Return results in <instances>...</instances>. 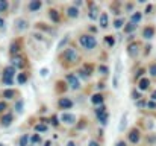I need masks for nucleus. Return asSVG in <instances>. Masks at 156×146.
Segmentation results:
<instances>
[{
  "mask_svg": "<svg viewBox=\"0 0 156 146\" xmlns=\"http://www.w3.org/2000/svg\"><path fill=\"white\" fill-rule=\"evenodd\" d=\"M79 43L80 46L87 50H93V49L97 46V40L94 35H80L79 37Z\"/></svg>",
  "mask_w": 156,
  "mask_h": 146,
  "instance_id": "f257e3e1",
  "label": "nucleus"
},
{
  "mask_svg": "<svg viewBox=\"0 0 156 146\" xmlns=\"http://www.w3.org/2000/svg\"><path fill=\"white\" fill-rule=\"evenodd\" d=\"M15 73H17V70H15V67L14 66H8V67H5L3 69V84H6V85H12V78L15 76Z\"/></svg>",
  "mask_w": 156,
  "mask_h": 146,
  "instance_id": "f03ea898",
  "label": "nucleus"
},
{
  "mask_svg": "<svg viewBox=\"0 0 156 146\" xmlns=\"http://www.w3.org/2000/svg\"><path fill=\"white\" fill-rule=\"evenodd\" d=\"M62 59H65L68 64H74V62H77V59H79V53L76 52V49L68 47V49L64 50V53H62Z\"/></svg>",
  "mask_w": 156,
  "mask_h": 146,
  "instance_id": "7ed1b4c3",
  "label": "nucleus"
},
{
  "mask_svg": "<svg viewBox=\"0 0 156 146\" xmlns=\"http://www.w3.org/2000/svg\"><path fill=\"white\" fill-rule=\"evenodd\" d=\"M96 114H97V119L100 120L102 125H106V123H108V113H106V107H105V105H100V107L96 110Z\"/></svg>",
  "mask_w": 156,
  "mask_h": 146,
  "instance_id": "20e7f679",
  "label": "nucleus"
},
{
  "mask_svg": "<svg viewBox=\"0 0 156 146\" xmlns=\"http://www.w3.org/2000/svg\"><path fill=\"white\" fill-rule=\"evenodd\" d=\"M67 82H68V85H70L73 90H79V88H80V81H79V78H77L76 75H73V73L67 75Z\"/></svg>",
  "mask_w": 156,
  "mask_h": 146,
  "instance_id": "39448f33",
  "label": "nucleus"
},
{
  "mask_svg": "<svg viewBox=\"0 0 156 146\" xmlns=\"http://www.w3.org/2000/svg\"><path fill=\"white\" fill-rule=\"evenodd\" d=\"M61 122H64L65 125H73L76 122V116L71 113H62L61 114Z\"/></svg>",
  "mask_w": 156,
  "mask_h": 146,
  "instance_id": "423d86ee",
  "label": "nucleus"
},
{
  "mask_svg": "<svg viewBox=\"0 0 156 146\" xmlns=\"http://www.w3.org/2000/svg\"><path fill=\"white\" fill-rule=\"evenodd\" d=\"M120 75H121V61L117 59V64H115V73H114V87L118 88V79H120Z\"/></svg>",
  "mask_w": 156,
  "mask_h": 146,
  "instance_id": "0eeeda50",
  "label": "nucleus"
},
{
  "mask_svg": "<svg viewBox=\"0 0 156 146\" xmlns=\"http://www.w3.org/2000/svg\"><path fill=\"white\" fill-rule=\"evenodd\" d=\"M14 26H15L17 31H26L27 26H29V23H27V20H24V18H18V20H15Z\"/></svg>",
  "mask_w": 156,
  "mask_h": 146,
  "instance_id": "6e6552de",
  "label": "nucleus"
},
{
  "mask_svg": "<svg viewBox=\"0 0 156 146\" xmlns=\"http://www.w3.org/2000/svg\"><path fill=\"white\" fill-rule=\"evenodd\" d=\"M59 107H61L62 110H70V108L73 107V100L68 99V97H61V99H59Z\"/></svg>",
  "mask_w": 156,
  "mask_h": 146,
  "instance_id": "1a4fd4ad",
  "label": "nucleus"
},
{
  "mask_svg": "<svg viewBox=\"0 0 156 146\" xmlns=\"http://www.w3.org/2000/svg\"><path fill=\"white\" fill-rule=\"evenodd\" d=\"M140 131L138 129H132L130 133H129V142L130 143H133V145H136L138 142H140Z\"/></svg>",
  "mask_w": 156,
  "mask_h": 146,
  "instance_id": "9d476101",
  "label": "nucleus"
},
{
  "mask_svg": "<svg viewBox=\"0 0 156 146\" xmlns=\"http://www.w3.org/2000/svg\"><path fill=\"white\" fill-rule=\"evenodd\" d=\"M99 21H100V28L106 29L109 26V17H108V12H102L100 17H99Z\"/></svg>",
  "mask_w": 156,
  "mask_h": 146,
  "instance_id": "9b49d317",
  "label": "nucleus"
},
{
  "mask_svg": "<svg viewBox=\"0 0 156 146\" xmlns=\"http://www.w3.org/2000/svg\"><path fill=\"white\" fill-rule=\"evenodd\" d=\"M41 6H43L41 0H32V2H29V5H27V8H29V11H30V12H35V11H38Z\"/></svg>",
  "mask_w": 156,
  "mask_h": 146,
  "instance_id": "f8f14e48",
  "label": "nucleus"
},
{
  "mask_svg": "<svg viewBox=\"0 0 156 146\" xmlns=\"http://www.w3.org/2000/svg\"><path fill=\"white\" fill-rule=\"evenodd\" d=\"M143 37H144L146 40H150V38H153V37H155V28H152V26H147V28H144V31H143Z\"/></svg>",
  "mask_w": 156,
  "mask_h": 146,
  "instance_id": "ddd939ff",
  "label": "nucleus"
},
{
  "mask_svg": "<svg viewBox=\"0 0 156 146\" xmlns=\"http://www.w3.org/2000/svg\"><path fill=\"white\" fill-rule=\"evenodd\" d=\"M12 120H14L12 113H6V114H3V117H2V125H3V126H9V125L12 123Z\"/></svg>",
  "mask_w": 156,
  "mask_h": 146,
  "instance_id": "4468645a",
  "label": "nucleus"
},
{
  "mask_svg": "<svg viewBox=\"0 0 156 146\" xmlns=\"http://www.w3.org/2000/svg\"><path fill=\"white\" fill-rule=\"evenodd\" d=\"M149 85H150V81H149L147 78H141V79L138 81V88H140V90H143V92H144V90H147V88H149Z\"/></svg>",
  "mask_w": 156,
  "mask_h": 146,
  "instance_id": "2eb2a0df",
  "label": "nucleus"
},
{
  "mask_svg": "<svg viewBox=\"0 0 156 146\" xmlns=\"http://www.w3.org/2000/svg\"><path fill=\"white\" fill-rule=\"evenodd\" d=\"M103 100H105V97L102 93H97V95H94V96L91 97V102L94 105H103Z\"/></svg>",
  "mask_w": 156,
  "mask_h": 146,
  "instance_id": "dca6fc26",
  "label": "nucleus"
},
{
  "mask_svg": "<svg viewBox=\"0 0 156 146\" xmlns=\"http://www.w3.org/2000/svg\"><path fill=\"white\" fill-rule=\"evenodd\" d=\"M67 15H68L70 18H76V17L79 15V9H77L76 6H70V8L67 9Z\"/></svg>",
  "mask_w": 156,
  "mask_h": 146,
  "instance_id": "f3484780",
  "label": "nucleus"
},
{
  "mask_svg": "<svg viewBox=\"0 0 156 146\" xmlns=\"http://www.w3.org/2000/svg\"><path fill=\"white\" fill-rule=\"evenodd\" d=\"M141 18H143V14L141 12H133L132 15H130V23H133V24H138L140 21H141Z\"/></svg>",
  "mask_w": 156,
  "mask_h": 146,
  "instance_id": "a211bd4d",
  "label": "nucleus"
},
{
  "mask_svg": "<svg viewBox=\"0 0 156 146\" xmlns=\"http://www.w3.org/2000/svg\"><path fill=\"white\" fill-rule=\"evenodd\" d=\"M127 53H129L130 56H136V53H138V44H136V43L129 44V47H127Z\"/></svg>",
  "mask_w": 156,
  "mask_h": 146,
  "instance_id": "6ab92c4d",
  "label": "nucleus"
},
{
  "mask_svg": "<svg viewBox=\"0 0 156 146\" xmlns=\"http://www.w3.org/2000/svg\"><path fill=\"white\" fill-rule=\"evenodd\" d=\"M126 122H127V114L124 113V114L121 116V119H120V125H118V131H120V133L124 131V128H126Z\"/></svg>",
  "mask_w": 156,
  "mask_h": 146,
  "instance_id": "aec40b11",
  "label": "nucleus"
},
{
  "mask_svg": "<svg viewBox=\"0 0 156 146\" xmlns=\"http://www.w3.org/2000/svg\"><path fill=\"white\" fill-rule=\"evenodd\" d=\"M49 17H50V20H52L53 23H58L59 21V12L56 9H50L49 11Z\"/></svg>",
  "mask_w": 156,
  "mask_h": 146,
  "instance_id": "412c9836",
  "label": "nucleus"
},
{
  "mask_svg": "<svg viewBox=\"0 0 156 146\" xmlns=\"http://www.w3.org/2000/svg\"><path fill=\"white\" fill-rule=\"evenodd\" d=\"M29 142H30V137H29L27 134H23V136L20 137L18 145H20V146H27V145H29Z\"/></svg>",
  "mask_w": 156,
  "mask_h": 146,
  "instance_id": "4be33fe9",
  "label": "nucleus"
},
{
  "mask_svg": "<svg viewBox=\"0 0 156 146\" xmlns=\"http://www.w3.org/2000/svg\"><path fill=\"white\" fill-rule=\"evenodd\" d=\"M97 17H99V15H97V6L91 3V11H90V18H91V20H96Z\"/></svg>",
  "mask_w": 156,
  "mask_h": 146,
  "instance_id": "5701e85b",
  "label": "nucleus"
},
{
  "mask_svg": "<svg viewBox=\"0 0 156 146\" xmlns=\"http://www.w3.org/2000/svg\"><path fill=\"white\" fill-rule=\"evenodd\" d=\"M17 81H18V84H26V81H27V75L26 73H18V76H17Z\"/></svg>",
  "mask_w": 156,
  "mask_h": 146,
  "instance_id": "b1692460",
  "label": "nucleus"
},
{
  "mask_svg": "<svg viewBox=\"0 0 156 146\" xmlns=\"http://www.w3.org/2000/svg\"><path fill=\"white\" fill-rule=\"evenodd\" d=\"M35 131L37 133H46L47 131V125L46 123H38V125H35Z\"/></svg>",
  "mask_w": 156,
  "mask_h": 146,
  "instance_id": "393cba45",
  "label": "nucleus"
},
{
  "mask_svg": "<svg viewBox=\"0 0 156 146\" xmlns=\"http://www.w3.org/2000/svg\"><path fill=\"white\" fill-rule=\"evenodd\" d=\"M135 29H136V24H133V23H127V24L124 26V32H127V34L133 32Z\"/></svg>",
  "mask_w": 156,
  "mask_h": 146,
  "instance_id": "a878e982",
  "label": "nucleus"
},
{
  "mask_svg": "<svg viewBox=\"0 0 156 146\" xmlns=\"http://www.w3.org/2000/svg\"><path fill=\"white\" fill-rule=\"evenodd\" d=\"M105 41L108 43L109 47H114V44H115V38H114L112 35H106V37H105Z\"/></svg>",
  "mask_w": 156,
  "mask_h": 146,
  "instance_id": "bb28decb",
  "label": "nucleus"
},
{
  "mask_svg": "<svg viewBox=\"0 0 156 146\" xmlns=\"http://www.w3.org/2000/svg\"><path fill=\"white\" fill-rule=\"evenodd\" d=\"M3 97L5 99H12V97H15V92L14 90H5L3 92Z\"/></svg>",
  "mask_w": 156,
  "mask_h": 146,
  "instance_id": "cd10ccee",
  "label": "nucleus"
},
{
  "mask_svg": "<svg viewBox=\"0 0 156 146\" xmlns=\"http://www.w3.org/2000/svg\"><path fill=\"white\" fill-rule=\"evenodd\" d=\"M9 8V3L6 0H0V12H5Z\"/></svg>",
  "mask_w": 156,
  "mask_h": 146,
  "instance_id": "c85d7f7f",
  "label": "nucleus"
},
{
  "mask_svg": "<svg viewBox=\"0 0 156 146\" xmlns=\"http://www.w3.org/2000/svg\"><path fill=\"white\" fill-rule=\"evenodd\" d=\"M20 52V44L18 43H12L11 44V53L14 55V53H18Z\"/></svg>",
  "mask_w": 156,
  "mask_h": 146,
  "instance_id": "c756f323",
  "label": "nucleus"
},
{
  "mask_svg": "<svg viewBox=\"0 0 156 146\" xmlns=\"http://www.w3.org/2000/svg\"><path fill=\"white\" fill-rule=\"evenodd\" d=\"M123 24H124V20H123V18H117V20L114 21V28H117V29L123 28Z\"/></svg>",
  "mask_w": 156,
  "mask_h": 146,
  "instance_id": "7c9ffc66",
  "label": "nucleus"
},
{
  "mask_svg": "<svg viewBox=\"0 0 156 146\" xmlns=\"http://www.w3.org/2000/svg\"><path fill=\"white\" fill-rule=\"evenodd\" d=\"M12 66L17 69V67H23L24 64L21 62V59H20V58H14V59H12Z\"/></svg>",
  "mask_w": 156,
  "mask_h": 146,
  "instance_id": "2f4dec72",
  "label": "nucleus"
},
{
  "mask_svg": "<svg viewBox=\"0 0 156 146\" xmlns=\"http://www.w3.org/2000/svg\"><path fill=\"white\" fill-rule=\"evenodd\" d=\"M30 142H32L34 145H35V143H40V142H41V136H40V134H34V136L30 137Z\"/></svg>",
  "mask_w": 156,
  "mask_h": 146,
  "instance_id": "473e14b6",
  "label": "nucleus"
},
{
  "mask_svg": "<svg viewBox=\"0 0 156 146\" xmlns=\"http://www.w3.org/2000/svg\"><path fill=\"white\" fill-rule=\"evenodd\" d=\"M132 99L133 100H141V93L136 90H132Z\"/></svg>",
  "mask_w": 156,
  "mask_h": 146,
  "instance_id": "72a5a7b5",
  "label": "nucleus"
},
{
  "mask_svg": "<svg viewBox=\"0 0 156 146\" xmlns=\"http://www.w3.org/2000/svg\"><path fill=\"white\" fill-rule=\"evenodd\" d=\"M15 110H17V113H23V100H18L15 103Z\"/></svg>",
  "mask_w": 156,
  "mask_h": 146,
  "instance_id": "f704fd0d",
  "label": "nucleus"
},
{
  "mask_svg": "<svg viewBox=\"0 0 156 146\" xmlns=\"http://www.w3.org/2000/svg\"><path fill=\"white\" fill-rule=\"evenodd\" d=\"M99 72H100L102 75H108V73H109V69H108L106 66H99Z\"/></svg>",
  "mask_w": 156,
  "mask_h": 146,
  "instance_id": "c9c22d12",
  "label": "nucleus"
},
{
  "mask_svg": "<svg viewBox=\"0 0 156 146\" xmlns=\"http://www.w3.org/2000/svg\"><path fill=\"white\" fill-rule=\"evenodd\" d=\"M149 73H150L152 76H155V78H156V64H152V66H150V69H149Z\"/></svg>",
  "mask_w": 156,
  "mask_h": 146,
  "instance_id": "e433bc0d",
  "label": "nucleus"
},
{
  "mask_svg": "<svg viewBox=\"0 0 156 146\" xmlns=\"http://www.w3.org/2000/svg\"><path fill=\"white\" fill-rule=\"evenodd\" d=\"M50 123H52L53 126H58V125H59V122H58V117H56V116H52V119H50Z\"/></svg>",
  "mask_w": 156,
  "mask_h": 146,
  "instance_id": "4c0bfd02",
  "label": "nucleus"
},
{
  "mask_svg": "<svg viewBox=\"0 0 156 146\" xmlns=\"http://www.w3.org/2000/svg\"><path fill=\"white\" fill-rule=\"evenodd\" d=\"M67 41H68V37H65L64 40H61V41H59V44H58V49H62V46H64Z\"/></svg>",
  "mask_w": 156,
  "mask_h": 146,
  "instance_id": "58836bf2",
  "label": "nucleus"
},
{
  "mask_svg": "<svg viewBox=\"0 0 156 146\" xmlns=\"http://www.w3.org/2000/svg\"><path fill=\"white\" fill-rule=\"evenodd\" d=\"M143 75H144V69H140V70H138V73H136V76H135V78H136V79H138V81H140V79H141V76H143Z\"/></svg>",
  "mask_w": 156,
  "mask_h": 146,
  "instance_id": "ea45409f",
  "label": "nucleus"
},
{
  "mask_svg": "<svg viewBox=\"0 0 156 146\" xmlns=\"http://www.w3.org/2000/svg\"><path fill=\"white\" fill-rule=\"evenodd\" d=\"M147 108H156L155 100H149V102H147Z\"/></svg>",
  "mask_w": 156,
  "mask_h": 146,
  "instance_id": "a19ab883",
  "label": "nucleus"
},
{
  "mask_svg": "<svg viewBox=\"0 0 156 146\" xmlns=\"http://www.w3.org/2000/svg\"><path fill=\"white\" fill-rule=\"evenodd\" d=\"M47 73H49V70H47V69H41V76H43V78H46V76H47Z\"/></svg>",
  "mask_w": 156,
  "mask_h": 146,
  "instance_id": "79ce46f5",
  "label": "nucleus"
},
{
  "mask_svg": "<svg viewBox=\"0 0 156 146\" xmlns=\"http://www.w3.org/2000/svg\"><path fill=\"white\" fill-rule=\"evenodd\" d=\"M85 70L88 72V75H91V72H93V67H91V66H85Z\"/></svg>",
  "mask_w": 156,
  "mask_h": 146,
  "instance_id": "37998d69",
  "label": "nucleus"
},
{
  "mask_svg": "<svg viewBox=\"0 0 156 146\" xmlns=\"http://www.w3.org/2000/svg\"><path fill=\"white\" fill-rule=\"evenodd\" d=\"M3 110H6V103H5V102H0V113H2Z\"/></svg>",
  "mask_w": 156,
  "mask_h": 146,
  "instance_id": "c03bdc74",
  "label": "nucleus"
},
{
  "mask_svg": "<svg viewBox=\"0 0 156 146\" xmlns=\"http://www.w3.org/2000/svg\"><path fill=\"white\" fill-rule=\"evenodd\" d=\"M115 146H127V145H126V142H124V140H120V142H117V145Z\"/></svg>",
  "mask_w": 156,
  "mask_h": 146,
  "instance_id": "a18cd8bd",
  "label": "nucleus"
},
{
  "mask_svg": "<svg viewBox=\"0 0 156 146\" xmlns=\"http://www.w3.org/2000/svg\"><path fill=\"white\" fill-rule=\"evenodd\" d=\"M152 9H153V6H152V5H149V6L146 8V14H150V11H152Z\"/></svg>",
  "mask_w": 156,
  "mask_h": 146,
  "instance_id": "49530a36",
  "label": "nucleus"
},
{
  "mask_svg": "<svg viewBox=\"0 0 156 146\" xmlns=\"http://www.w3.org/2000/svg\"><path fill=\"white\" fill-rule=\"evenodd\" d=\"M88 146H100V145H99V143H97L96 140H91V142H90V145H88Z\"/></svg>",
  "mask_w": 156,
  "mask_h": 146,
  "instance_id": "de8ad7c7",
  "label": "nucleus"
},
{
  "mask_svg": "<svg viewBox=\"0 0 156 146\" xmlns=\"http://www.w3.org/2000/svg\"><path fill=\"white\" fill-rule=\"evenodd\" d=\"M136 105H138V107H144V105H147V103H144V100H138Z\"/></svg>",
  "mask_w": 156,
  "mask_h": 146,
  "instance_id": "09e8293b",
  "label": "nucleus"
},
{
  "mask_svg": "<svg viewBox=\"0 0 156 146\" xmlns=\"http://www.w3.org/2000/svg\"><path fill=\"white\" fill-rule=\"evenodd\" d=\"M0 28H5V20L0 17Z\"/></svg>",
  "mask_w": 156,
  "mask_h": 146,
  "instance_id": "8fccbe9b",
  "label": "nucleus"
},
{
  "mask_svg": "<svg viewBox=\"0 0 156 146\" xmlns=\"http://www.w3.org/2000/svg\"><path fill=\"white\" fill-rule=\"evenodd\" d=\"M152 100H155V102H156V90L152 93Z\"/></svg>",
  "mask_w": 156,
  "mask_h": 146,
  "instance_id": "3c124183",
  "label": "nucleus"
},
{
  "mask_svg": "<svg viewBox=\"0 0 156 146\" xmlns=\"http://www.w3.org/2000/svg\"><path fill=\"white\" fill-rule=\"evenodd\" d=\"M67 146H76V145H74V142H68V143H67Z\"/></svg>",
  "mask_w": 156,
  "mask_h": 146,
  "instance_id": "603ef678",
  "label": "nucleus"
},
{
  "mask_svg": "<svg viewBox=\"0 0 156 146\" xmlns=\"http://www.w3.org/2000/svg\"><path fill=\"white\" fill-rule=\"evenodd\" d=\"M44 146H52V142H50V140H49V142H46V145Z\"/></svg>",
  "mask_w": 156,
  "mask_h": 146,
  "instance_id": "864d4df0",
  "label": "nucleus"
},
{
  "mask_svg": "<svg viewBox=\"0 0 156 146\" xmlns=\"http://www.w3.org/2000/svg\"><path fill=\"white\" fill-rule=\"evenodd\" d=\"M29 146H32V145H29Z\"/></svg>",
  "mask_w": 156,
  "mask_h": 146,
  "instance_id": "5fc2aeb1",
  "label": "nucleus"
}]
</instances>
